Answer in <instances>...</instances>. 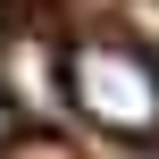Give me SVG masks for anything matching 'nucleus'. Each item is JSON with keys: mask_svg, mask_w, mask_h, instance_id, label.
I'll return each instance as SVG.
<instances>
[{"mask_svg": "<svg viewBox=\"0 0 159 159\" xmlns=\"http://www.w3.org/2000/svg\"><path fill=\"white\" fill-rule=\"evenodd\" d=\"M67 101H75L84 126H101L117 143L159 134V67L134 42H75L67 50Z\"/></svg>", "mask_w": 159, "mask_h": 159, "instance_id": "obj_1", "label": "nucleus"}, {"mask_svg": "<svg viewBox=\"0 0 159 159\" xmlns=\"http://www.w3.org/2000/svg\"><path fill=\"white\" fill-rule=\"evenodd\" d=\"M0 92L8 101H25V109H59L67 101V59H50V42L42 34H8L0 42Z\"/></svg>", "mask_w": 159, "mask_h": 159, "instance_id": "obj_2", "label": "nucleus"}, {"mask_svg": "<svg viewBox=\"0 0 159 159\" xmlns=\"http://www.w3.org/2000/svg\"><path fill=\"white\" fill-rule=\"evenodd\" d=\"M8 134H17V101L0 92V143H8Z\"/></svg>", "mask_w": 159, "mask_h": 159, "instance_id": "obj_3", "label": "nucleus"}]
</instances>
